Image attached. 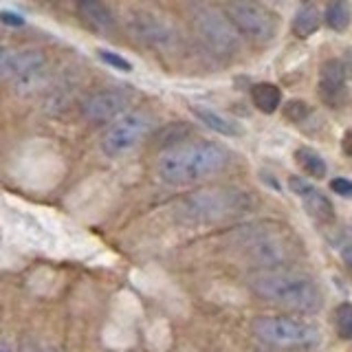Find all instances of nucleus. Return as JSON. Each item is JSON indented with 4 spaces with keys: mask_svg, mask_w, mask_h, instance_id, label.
Masks as SVG:
<instances>
[{
    "mask_svg": "<svg viewBox=\"0 0 352 352\" xmlns=\"http://www.w3.org/2000/svg\"><path fill=\"white\" fill-rule=\"evenodd\" d=\"M229 161V152L212 141L179 143L165 150L159 163V176L170 185H190L218 174Z\"/></svg>",
    "mask_w": 352,
    "mask_h": 352,
    "instance_id": "1",
    "label": "nucleus"
},
{
    "mask_svg": "<svg viewBox=\"0 0 352 352\" xmlns=\"http://www.w3.org/2000/svg\"><path fill=\"white\" fill-rule=\"evenodd\" d=\"M251 289L262 300L297 313H313L322 306V295H319L315 282L304 273L269 271L253 278Z\"/></svg>",
    "mask_w": 352,
    "mask_h": 352,
    "instance_id": "2",
    "label": "nucleus"
},
{
    "mask_svg": "<svg viewBox=\"0 0 352 352\" xmlns=\"http://www.w3.org/2000/svg\"><path fill=\"white\" fill-rule=\"evenodd\" d=\"M194 29L198 38L218 55H231L240 49V33L227 14L214 7H198L194 11Z\"/></svg>",
    "mask_w": 352,
    "mask_h": 352,
    "instance_id": "3",
    "label": "nucleus"
},
{
    "mask_svg": "<svg viewBox=\"0 0 352 352\" xmlns=\"http://www.w3.org/2000/svg\"><path fill=\"white\" fill-rule=\"evenodd\" d=\"M253 335L273 346H304L315 339L311 326L286 315H260L251 319Z\"/></svg>",
    "mask_w": 352,
    "mask_h": 352,
    "instance_id": "4",
    "label": "nucleus"
},
{
    "mask_svg": "<svg viewBox=\"0 0 352 352\" xmlns=\"http://www.w3.org/2000/svg\"><path fill=\"white\" fill-rule=\"evenodd\" d=\"M152 130V119L143 113H128L117 119L106 130L102 139V150L108 157H124L130 150H135Z\"/></svg>",
    "mask_w": 352,
    "mask_h": 352,
    "instance_id": "5",
    "label": "nucleus"
},
{
    "mask_svg": "<svg viewBox=\"0 0 352 352\" xmlns=\"http://www.w3.org/2000/svg\"><path fill=\"white\" fill-rule=\"evenodd\" d=\"M225 14L234 22L236 29L256 42H271L278 33V22L269 14L267 9L258 7L249 0H231L227 5Z\"/></svg>",
    "mask_w": 352,
    "mask_h": 352,
    "instance_id": "6",
    "label": "nucleus"
},
{
    "mask_svg": "<svg viewBox=\"0 0 352 352\" xmlns=\"http://www.w3.org/2000/svg\"><path fill=\"white\" fill-rule=\"evenodd\" d=\"M238 205H242V198L238 192L205 190L187 198L183 203V212L192 220H214V218H223L231 212H236Z\"/></svg>",
    "mask_w": 352,
    "mask_h": 352,
    "instance_id": "7",
    "label": "nucleus"
},
{
    "mask_svg": "<svg viewBox=\"0 0 352 352\" xmlns=\"http://www.w3.org/2000/svg\"><path fill=\"white\" fill-rule=\"evenodd\" d=\"M130 93L110 88V91H99L91 95L82 106V115L91 124H108L117 117H124V113L130 106Z\"/></svg>",
    "mask_w": 352,
    "mask_h": 352,
    "instance_id": "8",
    "label": "nucleus"
},
{
    "mask_svg": "<svg viewBox=\"0 0 352 352\" xmlns=\"http://www.w3.org/2000/svg\"><path fill=\"white\" fill-rule=\"evenodd\" d=\"M130 27H132V33H135L141 42L154 44V47H168V44L174 42L172 27L165 25V22H161L154 16L141 14L130 22Z\"/></svg>",
    "mask_w": 352,
    "mask_h": 352,
    "instance_id": "9",
    "label": "nucleus"
},
{
    "mask_svg": "<svg viewBox=\"0 0 352 352\" xmlns=\"http://www.w3.org/2000/svg\"><path fill=\"white\" fill-rule=\"evenodd\" d=\"M346 69L339 60H328L319 69V95L333 104V97L344 95Z\"/></svg>",
    "mask_w": 352,
    "mask_h": 352,
    "instance_id": "10",
    "label": "nucleus"
},
{
    "mask_svg": "<svg viewBox=\"0 0 352 352\" xmlns=\"http://www.w3.org/2000/svg\"><path fill=\"white\" fill-rule=\"evenodd\" d=\"M77 11H80V16L86 25L95 31L104 33L115 27V18L102 0H80V3H77Z\"/></svg>",
    "mask_w": 352,
    "mask_h": 352,
    "instance_id": "11",
    "label": "nucleus"
},
{
    "mask_svg": "<svg viewBox=\"0 0 352 352\" xmlns=\"http://www.w3.org/2000/svg\"><path fill=\"white\" fill-rule=\"evenodd\" d=\"M249 256L253 262L260 264V267H269V269L278 267V264L286 260L284 247L273 238H256L253 245L249 247Z\"/></svg>",
    "mask_w": 352,
    "mask_h": 352,
    "instance_id": "12",
    "label": "nucleus"
},
{
    "mask_svg": "<svg viewBox=\"0 0 352 352\" xmlns=\"http://www.w3.org/2000/svg\"><path fill=\"white\" fill-rule=\"evenodd\" d=\"M194 115L203 121L207 128L216 130L218 135H225V137H240L242 135V126L236 124L234 119H227L225 115L216 113L212 108H205V106H194Z\"/></svg>",
    "mask_w": 352,
    "mask_h": 352,
    "instance_id": "13",
    "label": "nucleus"
},
{
    "mask_svg": "<svg viewBox=\"0 0 352 352\" xmlns=\"http://www.w3.org/2000/svg\"><path fill=\"white\" fill-rule=\"evenodd\" d=\"M251 99H253V104H256V108L260 110V113L271 115L278 110V106L282 102V95H280V88L275 84L262 82V84H256L251 88Z\"/></svg>",
    "mask_w": 352,
    "mask_h": 352,
    "instance_id": "14",
    "label": "nucleus"
},
{
    "mask_svg": "<svg viewBox=\"0 0 352 352\" xmlns=\"http://www.w3.org/2000/svg\"><path fill=\"white\" fill-rule=\"evenodd\" d=\"M302 198H304L306 212L311 214L315 220H319V223H333V220H335V207L322 192L313 190V192H308Z\"/></svg>",
    "mask_w": 352,
    "mask_h": 352,
    "instance_id": "15",
    "label": "nucleus"
},
{
    "mask_svg": "<svg viewBox=\"0 0 352 352\" xmlns=\"http://www.w3.org/2000/svg\"><path fill=\"white\" fill-rule=\"evenodd\" d=\"M295 163L300 165L308 176H313V179H324L326 176V161L311 148L295 150Z\"/></svg>",
    "mask_w": 352,
    "mask_h": 352,
    "instance_id": "16",
    "label": "nucleus"
},
{
    "mask_svg": "<svg viewBox=\"0 0 352 352\" xmlns=\"http://www.w3.org/2000/svg\"><path fill=\"white\" fill-rule=\"evenodd\" d=\"M350 7L344 0H335L326 9V22L333 31H346L350 27Z\"/></svg>",
    "mask_w": 352,
    "mask_h": 352,
    "instance_id": "17",
    "label": "nucleus"
},
{
    "mask_svg": "<svg viewBox=\"0 0 352 352\" xmlns=\"http://www.w3.org/2000/svg\"><path fill=\"white\" fill-rule=\"evenodd\" d=\"M319 27V14L313 9V7H304L297 11V16L293 20V31L295 36L300 38H308L311 33H315Z\"/></svg>",
    "mask_w": 352,
    "mask_h": 352,
    "instance_id": "18",
    "label": "nucleus"
},
{
    "mask_svg": "<svg viewBox=\"0 0 352 352\" xmlns=\"http://www.w3.org/2000/svg\"><path fill=\"white\" fill-rule=\"evenodd\" d=\"M335 330L341 339H352V304L344 302L335 311Z\"/></svg>",
    "mask_w": 352,
    "mask_h": 352,
    "instance_id": "19",
    "label": "nucleus"
},
{
    "mask_svg": "<svg viewBox=\"0 0 352 352\" xmlns=\"http://www.w3.org/2000/svg\"><path fill=\"white\" fill-rule=\"evenodd\" d=\"M308 104L306 102H302V99H291V102H286L284 104V117L289 119V121H304L306 117H308Z\"/></svg>",
    "mask_w": 352,
    "mask_h": 352,
    "instance_id": "20",
    "label": "nucleus"
},
{
    "mask_svg": "<svg viewBox=\"0 0 352 352\" xmlns=\"http://www.w3.org/2000/svg\"><path fill=\"white\" fill-rule=\"evenodd\" d=\"M99 58H102L106 64L115 66V69H119V71H132V64H130L128 60L121 58V55L113 53V51H104V49H99Z\"/></svg>",
    "mask_w": 352,
    "mask_h": 352,
    "instance_id": "21",
    "label": "nucleus"
},
{
    "mask_svg": "<svg viewBox=\"0 0 352 352\" xmlns=\"http://www.w3.org/2000/svg\"><path fill=\"white\" fill-rule=\"evenodd\" d=\"M330 190H333L335 194H339V196L350 198L352 196V181H348V179H333V181H330Z\"/></svg>",
    "mask_w": 352,
    "mask_h": 352,
    "instance_id": "22",
    "label": "nucleus"
},
{
    "mask_svg": "<svg viewBox=\"0 0 352 352\" xmlns=\"http://www.w3.org/2000/svg\"><path fill=\"white\" fill-rule=\"evenodd\" d=\"M289 185H291V190L295 192V194H300V196H306L308 192H313L315 187L308 183V181H304V179H300V176H291L289 179Z\"/></svg>",
    "mask_w": 352,
    "mask_h": 352,
    "instance_id": "23",
    "label": "nucleus"
},
{
    "mask_svg": "<svg viewBox=\"0 0 352 352\" xmlns=\"http://www.w3.org/2000/svg\"><path fill=\"white\" fill-rule=\"evenodd\" d=\"M0 20H3L5 25H9V27H22V25H25V18L11 14V11H0Z\"/></svg>",
    "mask_w": 352,
    "mask_h": 352,
    "instance_id": "24",
    "label": "nucleus"
},
{
    "mask_svg": "<svg viewBox=\"0 0 352 352\" xmlns=\"http://www.w3.org/2000/svg\"><path fill=\"white\" fill-rule=\"evenodd\" d=\"M11 53L14 51H7V49H0V75H5L9 73V64H11Z\"/></svg>",
    "mask_w": 352,
    "mask_h": 352,
    "instance_id": "25",
    "label": "nucleus"
},
{
    "mask_svg": "<svg viewBox=\"0 0 352 352\" xmlns=\"http://www.w3.org/2000/svg\"><path fill=\"white\" fill-rule=\"evenodd\" d=\"M341 148H344V152L352 159V128H348L344 132V139H341Z\"/></svg>",
    "mask_w": 352,
    "mask_h": 352,
    "instance_id": "26",
    "label": "nucleus"
},
{
    "mask_svg": "<svg viewBox=\"0 0 352 352\" xmlns=\"http://www.w3.org/2000/svg\"><path fill=\"white\" fill-rule=\"evenodd\" d=\"M341 260H344V264L352 271V245L344 247V251H341Z\"/></svg>",
    "mask_w": 352,
    "mask_h": 352,
    "instance_id": "27",
    "label": "nucleus"
},
{
    "mask_svg": "<svg viewBox=\"0 0 352 352\" xmlns=\"http://www.w3.org/2000/svg\"><path fill=\"white\" fill-rule=\"evenodd\" d=\"M0 352H14V348H11L7 341H0Z\"/></svg>",
    "mask_w": 352,
    "mask_h": 352,
    "instance_id": "28",
    "label": "nucleus"
},
{
    "mask_svg": "<svg viewBox=\"0 0 352 352\" xmlns=\"http://www.w3.org/2000/svg\"><path fill=\"white\" fill-rule=\"evenodd\" d=\"M44 352H53V350H44Z\"/></svg>",
    "mask_w": 352,
    "mask_h": 352,
    "instance_id": "29",
    "label": "nucleus"
}]
</instances>
